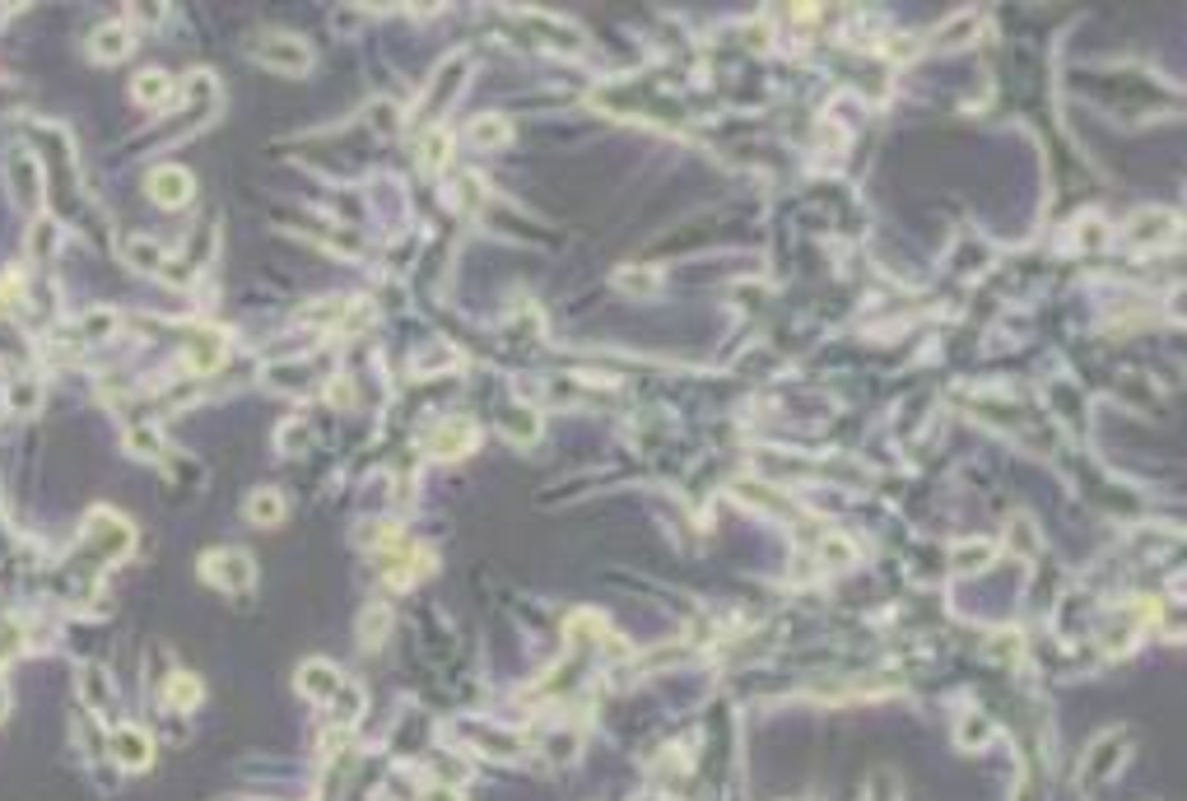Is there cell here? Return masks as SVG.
Listing matches in <instances>:
<instances>
[{
    "label": "cell",
    "mask_w": 1187,
    "mask_h": 801,
    "mask_svg": "<svg viewBox=\"0 0 1187 801\" xmlns=\"http://www.w3.org/2000/svg\"><path fill=\"white\" fill-rule=\"evenodd\" d=\"M126 448H131L135 457H154V452H159V434H154L149 424H135L131 434H126Z\"/></svg>",
    "instance_id": "obj_19"
},
{
    "label": "cell",
    "mask_w": 1187,
    "mask_h": 801,
    "mask_svg": "<svg viewBox=\"0 0 1187 801\" xmlns=\"http://www.w3.org/2000/svg\"><path fill=\"white\" fill-rule=\"evenodd\" d=\"M992 555H997V545L992 541H964V545H955V569L959 573H973V569H983V564H992Z\"/></svg>",
    "instance_id": "obj_10"
},
{
    "label": "cell",
    "mask_w": 1187,
    "mask_h": 801,
    "mask_svg": "<svg viewBox=\"0 0 1187 801\" xmlns=\"http://www.w3.org/2000/svg\"><path fill=\"white\" fill-rule=\"evenodd\" d=\"M340 671L331 662H308V666H298V690L308 694V699H317V704H326V699H336L340 694Z\"/></svg>",
    "instance_id": "obj_3"
},
{
    "label": "cell",
    "mask_w": 1187,
    "mask_h": 801,
    "mask_svg": "<svg viewBox=\"0 0 1187 801\" xmlns=\"http://www.w3.org/2000/svg\"><path fill=\"white\" fill-rule=\"evenodd\" d=\"M257 56L266 61V66H275V70H289V75L308 70V61H312V52L298 38H266Z\"/></svg>",
    "instance_id": "obj_4"
},
{
    "label": "cell",
    "mask_w": 1187,
    "mask_h": 801,
    "mask_svg": "<svg viewBox=\"0 0 1187 801\" xmlns=\"http://www.w3.org/2000/svg\"><path fill=\"white\" fill-rule=\"evenodd\" d=\"M852 555H857V550H852V545L843 541V536H824L820 559H829V564H852Z\"/></svg>",
    "instance_id": "obj_21"
},
{
    "label": "cell",
    "mask_w": 1187,
    "mask_h": 801,
    "mask_svg": "<svg viewBox=\"0 0 1187 801\" xmlns=\"http://www.w3.org/2000/svg\"><path fill=\"white\" fill-rule=\"evenodd\" d=\"M163 694H168V704H173V708H182V713H187V708H196V704H201V685H196V676H173V680H168V690H163Z\"/></svg>",
    "instance_id": "obj_12"
},
{
    "label": "cell",
    "mask_w": 1187,
    "mask_h": 801,
    "mask_svg": "<svg viewBox=\"0 0 1187 801\" xmlns=\"http://www.w3.org/2000/svg\"><path fill=\"white\" fill-rule=\"evenodd\" d=\"M149 755H154V746H149V736L140 732V727L122 722V727L112 732V760L117 764H126V769H145Z\"/></svg>",
    "instance_id": "obj_2"
},
{
    "label": "cell",
    "mask_w": 1187,
    "mask_h": 801,
    "mask_svg": "<svg viewBox=\"0 0 1187 801\" xmlns=\"http://www.w3.org/2000/svg\"><path fill=\"white\" fill-rule=\"evenodd\" d=\"M471 448H475V429L466 420L443 424V429H438V438H433V452H438V457H447V452H452V457H461V452H471Z\"/></svg>",
    "instance_id": "obj_8"
},
{
    "label": "cell",
    "mask_w": 1187,
    "mask_h": 801,
    "mask_svg": "<svg viewBox=\"0 0 1187 801\" xmlns=\"http://www.w3.org/2000/svg\"><path fill=\"white\" fill-rule=\"evenodd\" d=\"M168 94H173V89H168V75H163V70H145V75L135 80V98H140V103H168Z\"/></svg>",
    "instance_id": "obj_13"
},
{
    "label": "cell",
    "mask_w": 1187,
    "mask_h": 801,
    "mask_svg": "<svg viewBox=\"0 0 1187 801\" xmlns=\"http://www.w3.org/2000/svg\"><path fill=\"white\" fill-rule=\"evenodd\" d=\"M955 736H959V746H964V750H969V746H973V750H983L987 741H992V722H987L983 713H973V718L959 722V732H955Z\"/></svg>",
    "instance_id": "obj_14"
},
{
    "label": "cell",
    "mask_w": 1187,
    "mask_h": 801,
    "mask_svg": "<svg viewBox=\"0 0 1187 801\" xmlns=\"http://www.w3.org/2000/svg\"><path fill=\"white\" fill-rule=\"evenodd\" d=\"M1015 801H1039V797H1034V788H1029V783H1025V788H1020V797H1015Z\"/></svg>",
    "instance_id": "obj_28"
},
{
    "label": "cell",
    "mask_w": 1187,
    "mask_h": 801,
    "mask_svg": "<svg viewBox=\"0 0 1187 801\" xmlns=\"http://www.w3.org/2000/svg\"><path fill=\"white\" fill-rule=\"evenodd\" d=\"M973 28H978V19H973V10H964V14H955V19H950L945 28H936V33H931V42H936V47H950V42L969 38Z\"/></svg>",
    "instance_id": "obj_17"
},
{
    "label": "cell",
    "mask_w": 1187,
    "mask_h": 801,
    "mask_svg": "<svg viewBox=\"0 0 1187 801\" xmlns=\"http://www.w3.org/2000/svg\"><path fill=\"white\" fill-rule=\"evenodd\" d=\"M452 364H457L452 350H433V354H424V359H415V373H438V368H452Z\"/></svg>",
    "instance_id": "obj_23"
},
{
    "label": "cell",
    "mask_w": 1187,
    "mask_h": 801,
    "mask_svg": "<svg viewBox=\"0 0 1187 801\" xmlns=\"http://www.w3.org/2000/svg\"><path fill=\"white\" fill-rule=\"evenodd\" d=\"M210 564V578H215L219 587H229V592H247L252 587V559L247 555H238V550H224V555H210L205 559Z\"/></svg>",
    "instance_id": "obj_1"
},
{
    "label": "cell",
    "mask_w": 1187,
    "mask_h": 801,
    "mask_svg": "<svg viewBox=\"0 0 1187 801\" xmlns=\"http://www.w3.org/2000/svg\"><path fill=\"white\" fill-rule=\"evenodd\" d=\"M443 154H447V136H443V131H433V136L424 140V159H429V163H443Z\"/></svg>",
    "instance_id": "obj_26"
},
{
    "label": "cell",
    "mask_w": 1187,
    "mask_h": 801,
    "mask_svg": "<svg viewBox=\"0 0 1187 801\" xmlns=\"http://www.w3.org/2000/svg\"><path fill=\"white\" fill-rule=\"evenodd\" d=\"M1122 741H1127L1122 732H1104V736H1099V741H1094V750H1090V760H1085V769H1080V783H1094V778H1104L1108 769H1113V760H1118L1113 750H1118Z\"/></svg>",
    "instance_id": "obj_6"
},
{
    "label": "cell",
    "mask_w": 1187,
    "mask_h": 801,
    "mask_svg": "<svg viewBox=\"0 0 1187 801\" xmlns=\"http://www.w3.org/2000/svg\"><path fill=\"white\" fill-rule=\"evenodd\" d=\"M387 625H392L387 606H368V611H364V625H359V639H364V648H378V639L387 634Z\"/></svg>",
    "instance_id": "obj_16"
},
{
    "label": "cell",
    "mask_w": 1187,
    "mask_h": 801,
    "mask_svg": "<svg viewBox=\"0 0 1187 801\" xmlns=\"http://www.w3.org/2000/svg\"><path fill=\"white\" fill-rule=\"evenodd\" d=\"M1169 224H1174L1169 215H1160V210H1146V215L1132 219V229H1127V233H1132L1136 243H1155V238H1164L1160 229H1169Z\"/></svg>",
    "instance_id": "obj_15"
},
{
    "label": "cell",
    "mask_w": 1187,
    "mask_h": 801,
    "mask_svg": "<svg viewBox=\"0 0 1187 801\" xmlns=\"http://www.w3.org/2000/svg\"><path fill=\"white\" fill-rule=\"evenodd\" d=\"M620 285H624V289H643V294H652V289H657V280H652V275H620Z\"/></svg>",
    "instance_id": "obj_27"
},
{
    "label": "cell",
    "mask_w": 1187,
    "mask_h": 801,
    "mask_svg": "<svg viewBox=\"0 0 1187 801\" xmlns=\"http://www.w3.org/2000/svg\"><path fill=\"white\" fill-rule=\"evenodd\" d=\"M5 401H10V410H33L38 406V387H33V382H19V387L5 392Z\"/></svg>",
    "instance_id": "obj_22"
},
{
    "label": "cell",
    "mask_w": 1187,
    "mask_h": 801,
    "mask_svg": "<svg viewBox=\"0 0 1187 801\" xmlns=\"http://www.w3.org/2000/svg\"><path fill=\"white\" fill-rule=\"evenodd\" d=\"M89 47H94L98 61H122L126 52H131V33H126V24H103L89 38Z\"/></svg>",
    "instance_id": "obj_7"
},
{
    "label": "cell",
    "mask_w": 1187,
    "mask_h": 801,
    "mask_svg": "<svg viewBox=\"0 0 1187 801\" xmlns=\"http://www.w3.org/2000/svg\"><path fill=\"white\" fill-rule=\"evenodd\" d=\"M196 345H201V350H196V354H187V364H191V368H215L219 359H224V350H219V340H215V336L196 340Z\"/></svg>",
    "instance_id": "obj_20"
},
{
    "label": "cell",
    "mask_w": 1187,
    "mask_h": 801,
    "mask_svg": "<svg viewBox=\"0 0 1187 801\" xmlns=\"http://www.w3.org/2000/svg\"><path fill=\"white\" fill-rule=\"evenodd\" d=\"M987 652H992V657H1020V634H997Z\"/></svg>",
    "instance_id": "obj_24"
},
{
    "label": "cell",
    "mask_w": 1187,
    "mask_h": 801,
    "mask_svg": "<svg viewBox=\"0 0 1187 801\" xmlns=\"http://www.w3.org/2000/svg\"><path fill=\"white\" fill-rule=\"evenodd\" d=\"M84 694H89V704H103V699H108V685H103V671H89V676H84Z\"/></svg>",
    "instance_id": "obj_25"
},
{
    "label": "cell",
    "mask_w": 1187,
    "mask_h": 801,
    "mask_svg": "<svg viewBox=\"0 0 1187 801\" xmlns=\"http://www.w3.org/2000/svg\"><path fill=\"white\" fill-rule=\"evenodd\" d=\"M126 261L135 271H159L163 266V247L149 243V238H126Z\"/></svg>",
    "instance_id": "obj_11"
},
{
    "label": "cell",
    "mask_w": 1187,
    "mask_h": 801,
    "mask_svg": "<svg viewBox=\"0 0 1187 801\" xmlns=\"http://www.w3.org/2000/svg\"><path fill=\"white\" fill-rule=\"evenodd\" d=\"M149 191H154L159 205L173 210V205H182L191 196V177L182 173V168H154V173H149Z\"/></svg>",
    "instance_id": "obj_5"
},
{
    "label": "cell",
    "mask_w": 1187,
    "mask_h": 801,
    "mask_svg": "<svg viewBox=\"0 0 1187 801\" xmlns=\"http://www.w3.org/2000/svg\"><path fill=\"white\" fill-rule=\"evenodd\" d=\"M471 140L480 150H485V145H503V140H508V126H503L499 117H480V122L471 126Z\"/></svg>",
    "instance_id": "obj_18"
},
{
    "label": "cell",
    "mask_w": 1187,
    "mask_h": 801,
    "mask_svg": "<svg viewBox=\"0 0 1187 801\" xmlns=\"http://www.w3.org/2000/svg\"><path fill=\"white\" fill-rule=\"evenodd\" d=\"M247 517H252V522H266V527H275V522L284 517V499L275 494V489H257V494L247 499Z\"/></svg>",
    "instance_id": "obj_9"
}]
</instances>
